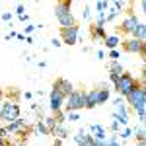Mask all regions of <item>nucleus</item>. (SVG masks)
Returning a JSON list of instances; mask_svg holds the SVG:
<instances>
[{
    "label": "nucleus",
    "mask_w": 146,
    "mask_h": 146,
    "mask_svg": "<svg viewBox=\"0 0 146 146\" xmlns=\"http://www.w3.org/2000/svg\"><path fill=\"white\" fill-rule=\"evenodd\" d=\"M125 100H127V103L133 107L136 111V115H138V121H140V125H144V101H146V88L144 86H136L135 90L131 92V94H127L125 96Z\"/></svg>",
    "instance_id": "1"
},
{
    "label": "nucleus",
    "mask_w": 146,
    "mask_h": 146,
    "mask_svg": "<svg viewBox=\"0 0 146 146\" xmlns=\"http://www.w3.org/2000/svg\"><path fill=\"white\" fill-rule=\"evenodd\" d=\"M55 16L62 27L76 25V18H74V12H72V4L70 2H58L55 6Z\"/></svg>",
    "instance_id": "2"
},
{
    "label": "nucleus",
    "mask_w": 146,
    "mask_h": 146,
    "mask_svg": "<svg viewBox=\"0 0 146 146\" xmlns=\"http://www.w3.org/2000/svg\"><path fill=\"white\" fill-rule=\"evenodd\" d=\"M86 107V92L84 90H74L72 96L64 98V105L62 111L64 113H72V111H80Z\"/></svg>",
    "instance_id": "3"
},
{
    "label": "nucleus",
    "mask_w": 146,
    "mask_h": 146,
    "mask_svg": "<svg viewBox=\"0 0 146 146\" xmlns=\"http://www.w3.org/2000/svg\"><path fill=\"white\" fill-rule=\"evenodd\" d=\"M136 86H140V82L133 76V74H129V72H123L121 76H119V82L115 84V92L121 96V98H125L127 94H131V92L135 90Z\"/></svg>",
    "instance_id": "4"
},
{
    "label": "nucleus",
    "mask_w": 146,
    "mask_h": 146,
    "mask_svg": "<svg viewBox=\"0 0 146 146\" xmlns=\"http://www.w3.org/2000/svg\"><path fill=\"white\" fill-rule=\"evenodd\" d=\"M20 103L18 101H2V107H0V119L6 121V123H12L16 119H20Z\"/></svg>",
    "instance_id": "5"
},
{
    "label": "nucleus",
    "mask_w": 146,
    "mask_h": 146,
    "mask_svg": "<svg viewBox=\"0 0 146 146\" xmlns=\"http://www.w3.org/2000/svg\"><path fill=\"white\" fill-rule=\"evenodd\" d=\"M121 45H123V51H127V53L140 55L142 58L146 56V41H138L135 37H129V39L121 41Z\"/></svg>",
    "instance_id": "6"
},
{
    "label": "nucleus",
    "mask_w": 146,
    "mask_h": 146,
    "mask_svg": "<svg viewBox=\"0 0 146 146\" xmlns=\"http://www.w3.org/2000/svg\"><path fill=\"white\" fill-rule=\"evenodd\" d=\"M80 27L78 25H70V27H60V43L62 45H76L78 43Z\"/></svg>",
    "instance_id": "7"
},
{
    "label": "nucleus",
    "mask_w": 146,
    "mask_h": 146,
    "mask_svg": "<svg viewBox=\"0 0 146 146\" xmlns=\"http://www.w3.org/2000/svg\"><path fill=\"white\" fill-rule=\"evenodd\" d=\"M138 23H140V20H138V16H136V14H127V16L123 18V22H121V25H119V31H121L123 35L133 37L135 29L138 27Z\"/></svg>",
    "instance_id": "8"
},
{
    "label": "nucleus",
    "mask_w": 146,
    "mask_h": 146,
    "mask_svg": "<svg viewBox=\"0 0 146 146\" xmlns=\"http://www.w3.org/2000/svg\"><path fill=\"white\" fill-rule=\"evenodd\" d=\"M113 119L121 127H129V111H127V105L123 103V98H117L115 100V113H113Z\"/></svg>",
    "instance_id": "9"
},
{
    "label": "nucleus",
    "mask_w": 146,
    "mask_h": 146,
    "mask_svg": "<svg viewBox=\"0 0 146 146\" xmlns=\"http://www.w3.org/2000/svg\"><path fill=\"white\" fill-rule=\"evenodd\" d=\"M53 90H56V92H60L62 94V98H68V96H72L74 94V84L70 82V80H66V78H56L55 82H53Z\"/></svg>",
    "instance_id": "10"
},
{
    "label": "nucleus",
    "mask_w": 146,
    "mask_h": 146,
    "mask_svg": "<svg viewBox=\"0 0 146 146\" xmlns=\"http://www.w3.org/2000/svg\"><path fill=\"white\" fill-rule=\"evenodd\" d=\"M62 105H64V98H62V94L56 90H51V94H49V107H51V111H53V115L58 111H62Z\"/></svg>",
    "instance_id": "11"
},
{
    "label": "nucleus",
    "mask_w": 146,
    "mask_h": 146,
    "mask_svg": "<svg viewBox=\"0 0 146 146\" xmlns=\"http://www.w3.org/2000/svg\"><path fill=\"white\" fill-rule=\"evenodd\" d=\"M25 127H27V121L20 117V119H16V121H12V123L6 125V127H4V133H6V135H8V133H12V135H20Z\"/></svg>",
    "instance_id": "12"
},
{
    "label": "nucleus",
    "mask_w": 146,
    "mask_h": 146,
    "mask_svg": "<svg viewBox=\"0 0 146 146\" xmlns=\"http://www.w3.org/2000/svg\"><path fill=\"white\" fill-rule=\"evenodd\" d=\"M100 105V98H98V88L86 92V109H94Z\"/></svg>",
    "instance_id": "13"
},
{
    "label": "nucleus",
    "mask_w": 146,
    "mask_h": 146,
    "mask_svg": "<svg viewBox=\"0 0 146 146\" xmlns=\"http://www.w3.org/2000/svg\"><path fill=\"white\" fill-rule=\"evenodd\" d=\"M90 37L92 41H103L105 37H107V33H105V27H98L96 23L90 27Z\"/></svg>",
    "instance_id": "14"
},
{
    "label": "nucleus",
    "mask_w": 146,
    "mask_h": 146,
    "mask_svg": "<svg viewBox=\"0 0 146 146\" xmlns=\"http://www.w3.org/2000/svg\"><path fill=\"white\" fill-rule=\"evenodd\" d=\"M90 133H92V136H94L96 140H101V142L107 140V136H105V129H103L101 125H98V123L90 127Z\"/></svg>",
    "instance_id": "15"
},
{
    "label": "nucleus",
    "mask_w": 146,
    "mask_h": 146,
    "mask_svg": "<svg viewBox=\"0 0 146 146\" xmlns=\"http://www.w3.org/2000/svg\"><path fill=\"white\" fill-rule=\"evenodd\" d=\"M119 43H121L119 35H107V37L103 39V45L107 47L109 51H113V49H117V47H119Z\"/></svg>",
    "instance_id": "16"
},
{
    "label": "nucleus",
    "mask_w": 146,
    "mask_h": 146,
    "mask_svg": "<svg viewBox=\"0 0 146 146\" xmlns=\"http://www.w3.org/2000/svg\"><path fill=\"white\" fill-rule=\"evenodd\" d=\"M98 98H100V105H103L105 101L111 98V90H109L105 84H103V86H100V88H98Z\"/></svg>",
    "instance_id": "17"
},
{
    "label": "nucleus",
    "mask_w": 146,
    "mask_h": 146,
    "mask_svg": "<svg viewBox=\"0 0 146 146\" xmlns=\"http://www.w3.org/2000/svg\"><path fill=\"white\" fill-rule=\"evenodd\" d=\"M123 72H125V68H123V64H121L119 60H111V62H109V74L121 76Z\"/></svg>",
    "instance_id": "18"
},
{
    "label": "nucleus",
    "mask_w": 146,
    "mask_h": 146,
    "mask_svg": "<svg viewBox=\"0 0 146 146\" xmlns=\"http://www.w3.org/2000/svg\"><path fill=\"white\" fill-rule=\"evenodd\" d=\"M133 37H135V39H138V41H146V25H144L142 22L138 23V27L135 29Z\"/></svg>",
    "instance_id": "19"
},
{
    "label": "nucleus",
    "mask_w": 146,
    "mask_h": 146,
    "mask_svg": "<svg viewBox=\"0 0 146 146\" xmlns=\"http://www.w3.org/2000/svg\"><path fill=\"white\" fill-rule=\"evenodd\" d=\"M53 135H55L58 140H64V138L68 136V131H66V127H64V125H56L55 131H53Z\"/></svg>",
    "instance_id": "20"
},
{
    "label": "nucleus",
    "mask_w": 146,
    "mask_h": 146,
    "mask_svg": "<svg viewBox=\"0 0 146 146\" xmlns=\"http://www.w3.org/2000/svg\"><path fill=\"white\" fill-rule=\"evenodd\" d=\"M88 133H86V131H84V129H80L78 133H76V135H74V142H76V146L78 144H84V142H86V140H88Z\"/></svg>",
    "instance_id": "21"
},
{
    "label": "nucleus",
    "mask_w": 146,
    "mask_h": 146,
    "mask_svg": "<svg viewBox=\"0 0 146 146\" xmlns=\"http://www.w3.org/2000/svg\"><path fill=\"white\" fill-rule=\"evenodd\" d=\"M41 121L45 123L47 131H49V135H53V131H55V127H56V121H55V117L51 115V117H45V119H41Z\"/></svg>",
    "instance_id": "22"
},
{
    "label": "nucleus",
    "mask_w": 146,
    "mask_h": 146,
    "mask_svg": "<svg viewBox=\"0 0 146 146\" xmlns=\"http://www.w3.org/2000/svg\"><path fill=\"white\" fill-rule=\"evenodd\" d=\"M146 138V133H144V125H138L135 131V140L138 142V140H144Z\"/></svg>",
    "instance_id": "23"
},
{
    "label": "nucleus",
    "mask_w": 146,
    "mask_h": 146,
    "mask_svg": "<svg viewBox=\"0 0 146 146\" xmlns=\"http://www.w3.org/2000/svg\"><path fill=\"white\" fill-rule=\"evenodd\" d=\"M107 8H109V2H105V0H98V2H96V10H98V14H101V12L107 14Z\"/></svg>",
    "instance_id": "24"
},
{
    "label": "nucleus",
    "mask_w": 146,
    "mask_h": 146,
    "mask_svg": "<svg viewBox=\"0 0 146 146\" xmlns=\"http://www.w3.org/2000/svg\"><path fill=\"white\" fill-rule=\"evenodd\" d=\"M105 146H121V142H119V135L109 136V138L105 140Z\"/></svg>",
    "instance_id": "25"
},
{
    "label": "nucleus",
    "mask_w": 146,
    "mask_h": 146,
    "mask_svg": "<svg viewBox=\"0 0 146 146\" xmlns=\"http://www.w3.org/2000/svg\"><path fill=\"white\" fill-rule=\"evenodd\" d=\"M35 129H37V131H39L41 135H49V131H47V127H45V123H43V121H37Z\"/></svg>",
    "instance_id": "26"
},
{
    "label": "nucleus",
    "mask_w": 146,
    "mask_h": 146,
    "mask_svg": "<svg viewBox=\"0 0 146 146\" xmlns=\"http://www.w3.org/2000/svg\"><path fill=\"white\" fill-rule=\"evenodd\" d=\"M121 138H125V140H127V138H131V136H133V129H131V127H125L123 129V133H121Z\"/></svg>",
    "instance_id": "27"
},
{
    "label": "nucleus",
    "mask_w": 146,
    "mask_h": 146,
    "mask_svg": "<svg viewBox=\"0 0 146 146\" xmlns=\"http://www.w3.org/2000/svg\"><path fill=\"white\" fill-rule=\"evenodd\" d=\"M109 58H113V60L121 58V51H119V49H113V51H109Z\"/></svg>",
    "instance_id": "28"
},
{
    "label": "nucleus",
    "mask_w": 146,
    "mask_h": 146,
    "mask_svg": "<svg viewBox=\"0 0 146 146\" xmlns=\"http://www.w3.org/2000/svg\"><path fill=\"white\" fill-rule=\"evenodd\" d=\"M78 111H72V113H66V121H78Z\"/></svg>",
    "instance_id": "29"
},
{
    "label": "nucleus",
    "mask_w": 146,
    "mask_h": 146,
    "mask_svg": "<svg viewBox=\"0 0 146 146\" xmlns=\"http://www.w3.org/2000/svg\"><path fill=\"white\" fill-rule=\"evenodd\" d=\"M82 18H84V20H90V18H92V10H90V6H86V8H84V14H82Z\"/></svg>",
    "instance_id": "30"
},
{
    "label": "nucleus",
    "mask_w": 146,
    "mask_h": 146,
    "mask_svg": "<svg viewBox=\"0 0 146 146\" xmlns=\"http://www.w3.org/2000/svg\"><path fill=\"white\" fill-rule=\"evenodd\" d=\"M60 45H62V43H60V39H56V37H53V39H51V47H55V49H58Z\"/></svg>",
    "instance_id": "31"
},
{
    "label": "nucleus",
    "mask_w": 146,
    "mask_h": 146,
    "mask_svg": "<svg viewBox=\"0 0 146 146\" xmlns=\"http://www.w3.org/2000/svg\"><path fill=\"white\" fill-rule=\"evenodd\" d=\"M35 27H37V25H33V23H27V25H25V33L29 35V33H33L35 31Z\"/></svg>",
    "instance_id": "32"
},
{
    "label": "nucleus",
    "mask_w": 146,
    "mask_h": 146,
    "mask_svg": "<svg viewBox=\"0 0 146 146\" xmlns=\"http://www.w3.org/2000/svg\"><path fill=\"white\" fill-rule=\"evenodd\" d=\"M119 127H121V125L117 123V121H113V123H111V131H113V133H115V135L119 133Z\"/></svg>",
    "instance_id": "33"
},
{
    "label": "nucleus",
    "mask_w": 146,
    "mask_h": 146,
    "mask_svg": "<svg viewBox=\"0 0 146 146\" xmlns=\"http://www.w3.org/2000/svg\"><path fill=\"white\" fill-rule=\"evenodd\" d=\"M92 144H94V136H88V140H86V142H84V144H78V146H92Z\"/></svg>",
    "instance_id": "34"
},
{
    "label": "nucleus",
    "mask_w": 146,
    "mask_h": 146,
    "mask_svg": "<svg viewBox=\"0 0 146 146\" xmlns=\"http://www.w3.org/2000/svg\"><path fill=\"white\" fill-rule=\"evenodd\" d=\"M109 80H111V84L115 86V84L119 82V76H115V74H109Z\"/></svg>",
    "instance_id": "35"
},
{
    "label": "nucleus",
    "mask_w": 146,
    "mask_h": 146,
    "mask_svg": "<svg viewBox=\"0 0 146 146\" xmlns=\"http://www.w3.org/2000/svg\"><path fill=\"white\" fill-rule=\"evenodd\" d=\"M18 18H20V20H22V22H29V16H27V14H22V16H18Z\"/></svg>",
    "instance_id": "36"
},
{
    "label": "nucleus",
    "mask_w": 146,
    "mask_h": 146,
    "mask_svg": "<svg viewBox=\"0 0 146 146\" xmlns=\"http://www.w3.org/2000/svg\"><path fill=\"white\" fill-rule=\"evenodd\" d=\"M16 12H18V16H22V14H23V6H22V4L16 6Z\"/></svg>",
    "instance_id": "37"
},
{
    "label": "nucleus",
    "mask_w": 146,
    "mask_h": 146,
    "mask_svg": "<svg viewBox=\"0 0 146 146\" xmlns=\"http://www.w3.org/2000/svg\"><path fill=\"white\" fill-rule=\"evenodd\" d=\"M98 58H101V60L105 58V53H103V49H98Z\"/></svg>",
    "instance_id": "38"
},
{
    "label": "nucleus",
    "mask_w": 146,
    "mask_h": 146,
    "mask_svg": "<svg viewBox=\"0 0 146 146\" xmlns=\"http://www.w3.org/2000/svg\"><path fill=\"white\" fill-rule=\"evenodd\" d=\"M2 20H4V22H10V20H12V14H4V16H2Z\"/></svg>",
    "instance_id": "39"
},
{
    "label": "nucleus",
    "mask_w": 146,
    "mask_h": 146,
    "mask_svg": "<svg viewBox=\"0 0 146 146\" xmlns=\"http://www.w3.org/2000/svg\"><path fill=\"white\" fill-rule=\"evenodd\" d=\"M2 101H4V90H2V86H0V107H2Z\"/></svg>",
    "instance_id": "40"
},
{
    "label": "nucleus",
    "mask_w": 146,
    "mask_h": 146,
    "mask_svg": "<svg viewBox=\"0 0 146 146\" xmlns=\"http://www.w3.org/2000/svg\"><path fill=\"white\" fill-rule=\"evenodd\" d=\"M4 136H6V133H4V127H0V140H2Z\"/></svg>",
    "instance_id": "41"
},
{
    "label": "nucleus",
    "mask_w": 146,
    "mask_h": 146,
    "mask_svg": "<svg viewBox=\"0 0 146 146\" xmlns=\"http://www.w3.org/2000/svg\"><path fill=\"white\" fill-rule=\"evenodd\" d=\"M53 146H62V140H58V138H56V140H55V144H53Z\"/></svg>",
    "instance_id": "42"
},
{
    "label": "nucleus",
    "mask_w": 146,
    "mask_h": 146,
    "mask_svg": "<svg viewBox=\"0 0 146 146\" xmlns=\"http://www.w3.org/2000/svg\"><path fill=\"white\" fill-rule=\"evenodd\" d=\"M136 146H146V142H144V140H138V142H136Z\"/></svg>",
    "instance_id": "43"
}]
</instances>
